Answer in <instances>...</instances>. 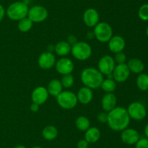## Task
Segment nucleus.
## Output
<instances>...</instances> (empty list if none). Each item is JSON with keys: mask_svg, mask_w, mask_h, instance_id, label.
<instances>
[{"mask_svg": "<svg viewBox=\"0 0 148 148\" xmlns=\"http://www.w3.org/2000/svg\"><path fill=\"white\" fill-rule=\"evenodd\" d=\"M14 148H27V147H26L25 146H24V145H17V146L14 147Z\"/></svg>", "mask_w": 148, "mask_h": 148, "instance_id": "nucleus-37", "label": "nucleus"}, {"mask_svg": "<svg viewBox=\"0 0 148 148\" xmlns=\"http://www.w3.org/2000/svg\"><path fill=\"white\" fill-rule=\"evenodd\" d=\"M98 119L101 123H107V121H108V113H106V112L100 113L98 115Z\"/></svg>", "mask_w": 148, "mask_h": 148, "instance_id": "nucleus-32", "label": "nucleus"}, {"mask_svg": "<svg viewBox=\"0 0 148 148\" xmlns=\"http://www.w3.org/2000/svg\"><path fill=\"white\" fill-rule=\"evenodd\" d=\"M59 105L63 109L70 110L77 104V97L74 92L70 91H62L56 97Z\"/></svg>", "mask_w": 148, "mask_h": 148, "instance_id": "nucleus-5", "label": "nucleus"}, {"mask_svg": "<svg viewBox=\"0 0 148 148\" xmlns=\"http://www.w3.org/2000/svg\"><path fill=\"white\" fill-rule=\"evenodd\" d=\"M126 59H127V57H126V55L124 53V52H118V53H116L115 55V62L118 64H124L125 63Z\"/></svg>", "mask_w": 148, "mask_h": 148, "instance_id": "nucleus-31", "label": "nucleus"}, {"mask_svg": "<svg viewBox=\"0 0 148 148\" xmlns=\"http://www.w3.org/2000/svg\"><path fill=\"white\" fill-rule=\"evenodd\" d=\"M107 123L112 130L120 131L127 129L130 123V117L127 109L116 107L108 112Z\"/></svg>", "mask_w": 148, "mask_h": 148, "instance_id": "nucleus-1", "label": "nucleus"}, {"mask_svg": "<svg viewBox=\"0 0 148 148\" xmlns=\"http://www.w3.org/2000/svg\"><path fill=\"white\" fill-rule=\"evenodd\" d=\"M61 82H62V86H63L64 87H65V88H70V87H72V85L74 84L73 75L71 73L64 75L63 77H62Z\"/></svg>", "mask_w": 148, "mask_h": 148, "instance_id": "nucleus-28", "label": "nucleus"}, {"mask_svg": "<svg viewBox=\"0 0 148 148\" xmlns=\"http://www.w3.org/2000/svg\"><path fill=\"white\" fill-rule=\"evenodd\" d=\"M81 80L85 86L92 89L101 87L104 78L103 75L96 68H87L81 73Z\"/></svg>", "mask_w": 148, "mask_h": 148, "instance_id": "nucleus-2", "label": "nucleus"}, {"mask_svg": "<svg viewBox=\"0 0 148 148\" xmlns=\"http://www.w3.org/2000/svg\"><path fill=\"white\" fill-rule=\"evenodd\" d=\"M72 46L67 41H60L54 46V50L59 56H66L71 52Z\"/></svg>", "mask_w": 148, "mask_h": 148, "instance_id": "nucleus-22", "label": "nucleus"}, {"mask_svg": "<svg viewBox=\"0 0 148 148\" xmlns=\"http://www.w3.org/2000/svg\"><path fill=\"white\" fill-rule=\"evenodd\" d=\"M94 35L100 42H108L113 36L112 28L105 22L98 23L94 28Z\"/></svg>", "mask_w": 148, "mask_h": 148, "instance_id": "nucleus-6", "label": "nucleus"}, {"mask_svg": "<svg viewBox=\"0 0 148 148\" xmlns=\"http://www.w3.org/2000/svg\"><path fill=\"white\" fill-rule=\"evenodd\" d=\"M146 34H147V37H148V26H147V29H146Z\"/></svg>", "mask_w": 148, "mask_h": 148, "instance_id": "nucleus-39", "label": "nucleus"}, {"mask_svg": "<svg viewBox=\"0 0 148 148\" xmlns=\"http://www.w3.org/2000/svg\"><path fill=\"white\" fill-rule=\"evenodd\" d=\"M126 46V42L124 38L120 36H114L111 37L108 41L109 49L114 53L122 52Z\"/></svg>", "mask_w": 148, "mask_h": 148, "instance_id": "nucleus-16", "label": "nucleus"}, {"mask_svg": "<svg viewBox=\"0 0 148 148\" xmlns=\"http://www.w3.org/2000/svg\"><path fill=\"white\" fill-rule=\"evenodd\" d=\"M138 16L143 21L148 20V4H144L140 7L138 11Z\"/></svg>", "mask_w": 148, "mask_h": 148, "instance_id": "nucleus-29", "label": "nucleus"}, {"mask_svg": "<svg viewBox=\"0 0 148 148\" xmlns=\"http://www.w3.org/2000/svg\"><path fill=\"white\" fill-rule=\"evenodd\" d=\"M121 131H122L121 133V141L127 145H135L136 142L140 139L139 132L136 129L127 128Z\"/></svg>", "mask_w": 148, "mask_h": 148, "instance_id": "nucleus-12", "label": "nucleus"}, {"mask_svg": "<svg viewBox=\"0 0 148 148\" xmlns=\"http://www.w3.org/2000/svg\"><path fill=\"white\" fill-rule=\"evenodd\" d=\"M127 65L130 72H132L134 73H141L145 69L144 62L141 59H137V58H132L130 59Z\"/></svg>", "mask_w": 148, "mask_h": 148, "instance_id": "nucleus-19", "label": "nucleus"}, {"mask_svg": "<svg viewBox=\"0 0 148 148\" xmlns=\"http://www.w3.org/2000/svg\"><path fill=\"white\" fill-rule=\"evenodd\" d=\"M49 94L47 89L44 86H38L32 92L31 100L33 103L40 105L46 102L49 97Z\"/></svg>", "mask_w": 148, "mask_h": 148, "instance_id": "nucleus-14", "label": "nucleus"}, {"mask_svg": "<svg viewBox=\"0 0 148 148\" xmlns=\"http://www.w3.org/2000/svg\"><path fill=\"white\" fill-rule=\"evenodd\" d=\"M74 63L67 57H62L56 62V70L62 75L72 73L74 70Z\"/></svg>", "mask_w": 148, "mask_h": 148, "instance_id": "nucleus-11", "label": "nucleus"}, {"mask_svg": "<svg viewBox=\"0 0 148 148\" xmlns=\"http://www.w3.org/2000/svg\"><path fill=\"white\" fill-rule=\"evenodd\" d=\"M135 148H148V139L147 137L140 138L136 142Z\"/></svg>", "mask_w": 148, "mask_h": 148, "instance_id": "nucleus-30", "label": "nucleus"}, {"mask_svg": "<svg viewBox=\"0 0 148 148\" xmlns=\"http://www.w3.org/2000/svg\"><path fill=\"white\" fill-rule=\"evenodd\" d=\"M42 136L46 140H53L58 136L57 129L53 126H46L42 131Z\"/></svg>", "mask_w": 148, "mask_h": 148, "instance_id": "nucleus-23", "label": "nucleus"}, {"mask_svg": "<svg viewBox=\"0 0 148 148\" xmlns=\"http://www.w3.org/2000/svg\"><path fill=\"white\" fill-rule=\"evenodd\" d=\"M88 145H89V143L84 139H81V140H79V142H77V148H88Z\"/></svg>", "mask_w": 148, "mask_h": 148, "instance_id": "nucleus-33", "label": "nucleus"}, {"mask_svg": "<svg viewBox=\"0 0 148 148\" xmlns=\"http://www.w3.org/2000/svg\"><path fill=\"white\" fill-rule=\"evenodd\" d=\"M145 134L146 137L148 139V123L145 126Z\"/></svg>", "mask_w": 148, "mask_h": 148, "instance_id": "nucleus-36", "label": "nucleus"}, {"mask_svg": "<svg viewBox=\"0 0 148 148\" xmlns=\"http://www.w3.org/2000/svg\"><path fill=\"white\" fill-rule=\"evenodd\" d=\"M116 97L113 93H106L101 100L102 107L106 112H110L116 105Z\"/></svg>", "mask_w": 148, "mask_h": 148, "instance_id": "nucleus-17", "label": "nucleus"}, {"mask_svg": "<svg viewBox=\"0 0 148 148\" xmlns=\"http://www.w3.org/2000/svg\"><path fill=\"white\" fill-rule=\"evenodd\" d=\"M130 75V71L126 63L118 64L114 68L112 76L116 82L123 83L127 81Z\"/></svg>", "mask_w": 148, "mask_h": 148, "instance_id": "nucleus-10", "label": "nucleus"}, {"mask_svg": "<svg viewBox=\"0 0 148 148\" xmlns=\"http://www.w3.org/2000/svg\"><path fill=\"white\" fill-rule=\"evenodd\" d=\"M33 23L28 17H26L22 20H19L17 27L20 31L21 32H27L32 28Z\"/></svg>", "mask_w": 148, "mask_h": 148, "instance_id": "nucleus-26", "label": "nucleus"}, {"mask_svg": "<svg viewBox=\"0 0 148 148\" xmlns=\"http://www.w3.org/2000/svg\"><path fill=\"white\" fill-rule=\"evenodd\" d=\"M101 137V131L96 127H90L85 131V139L88 143H95Z\"/></svg>", "mask_w": 148, "mask_h": 148, "instance_id": "nucleus-20", "label": "nucleus"}, {"mask_svg": "<svg viewBox=\"0 0 148 148\" xmlns=\"http://www.w3.org/2000/svg\"><path fill=\"white\" fill-rule=\"evenodd\" d=\"M137 86L141 91L148 90V74L143 73L139 74L137 78Z\"/></svg>", "mask_w": 148, "mask_h": 148, "instance_id": "nucleus-25", "label": "nucleus"}, {"mask_svg": "<svg viewBox=\"0 0 148 148\" xmlns=\"http://www.w3.org/2000/svg\"><path fill=\"white\" fill-rule=\"evenodd\" d=\"M49 15L46 8L40 5H35L29 9L27 17L33 23H41L44 21Z\"/></svg>", "mask_w": 148, "mask_h": 148, "instance_id": "nucleus-8", "label": "nucleus"}, {"mask_svg": "<svg viewBox=\"0 0 148 148\" xmlns=\"http://www.w3.org/2000/svg\"><path fill=\"white\" fill-rule=\"evenodd\" d=\"M75 125L79 130L85 131L90 127V122L85 116H79L75 120Z\"/></svg>", "mask_w": 148, "mask_h": 148, "instance_id": "nucleus-24", "label": "nucleus"}, {"mask_svg": "<svg viewBox=\"0 0 148 148\" xmlns=\"http://www.w3.org/2000/svg\"><path fill=\"white\" fill-rule=\"evenodd\" d=\"M99 13L95 9L89 8L83 14V22L88 27H95L99 23Z\"/></svg>", "mask_w": 148, "mask_h": 148, "instance_id": "nucleus-13", "label": "nucleus"}, {"mask_svg": "<svg viewBox=\"0 0 148 148\" xmlns=\"http://www.w3.org/2000/svg\"><path fill=\"white\" fill-rule=\"evenodd\" d=\"M116 66V62L114 58L110 55H105L100 59L98 62V71L103 75H108L112 74L114 68Z\"/></svg>", "mask_w": 148, "mask_h": 148, "instance_id": "nucleus-9", "label": "nucleus"}, {"mask_svg": "<svg viewBox=\"0 0 148 148\" xmlns=\"http://www.w3.org/2000/svg\"><path fill=\"white\" fill-rule=\"evenodd\" d=\"M6 14V10H4V7L1 4H0V22L4 19Z\"/></svg>", "mask_w": 148, "mask_h": 148, "instance_id": "nucleus-34", "label": "nucleus"}, {"mask_svg": "<svg viewBox=\"0 0 148 148\" xmlns=\"http://www.w3.org/2000/svg\"><path fill=\"white\" fill-rule=\"evenodd\" d=\"M130 118L135 120H142L147 115V110L144 104L140 102H134L127 109Z\"/></svg>", "mask_w": 148, "mask_h": 148, "instance_id": "nucleus-7", "label": "nucleus"}, {"mask_svg": "<svg viewBox=\"0 0 148 148\" xmlns=\"http://www.w3.org/2000/svg\"><path fill=\"white\" fill-rule=\"evenodd\" d=\"M56 64V57L51 52H43L38 58V65L42 69L49 70Z\"/></svg>", "mask_w": 148, "mask_h": 148, "instance_id": "nucleus-15", "label": "nucleus"}, {"mask_svg": "<svg viewBox=\"0 0 148 148\" xmlns=\"http://www.w3.org/2000/svg\"><path fill=\"white\" fill-rule=\"evenodd\" d=\"M101 87L106 93H113V91L116 88V84L114 80L111 78H107V79L103 80Z\"/></svg>", "mask_w": 148, "mask_h": 148, "instance_id": "nucleus-27", "label": "nucleus"}, {"mask_svg": "<svg viewBox=\"0 0 148 148\" xmlns=\"http://www.w3.org/2000/svg\"><path fill=\"white\" fill-rule=\"evenodd\" d=\"M71 52L77 59L83 61L89 59L92 55V48L90 45L85 41L77 42L72 46Z\"/></svg>", "mask_w": 148, "mask_h": 148, "instance_id": "nucleus-4", "label": "nucleus"}, {"mask_svg": "<svg viewBox=\"0 0 148 148\" xmlns=\"http://www.w3.org/2000/svg\"><path fill=\"white\" fill-rule=\"evenodd\" d=\"M93 97L92 89L87 86H83L78 91L77 97V100L83 104H87L91 102Z\"/></svg>", "mask_w": 148, "mask_h": 148, "instance_id": "nucleus-18", "label": "nucleus"}, {"mask_svg": "<svg viewBox=\"0 0 148 148\" xmlns=\"http://www.w3.org/2000/svg\"><path fill=\"white\" fill-rule=\"evenodd\" d=\"M30 110L32 112H37L39 110V105L36 103H32V104L30 105Z\"/></svg>", "mask_w": 148, "mask_h": 148, "instance_id": "nucleus-35", "label": "nucleus"}, {"mask_svg": "<svg viewBox=\"0 0 148 148\" xmlns=\"http://www.w3.org/2000/svg\"><path fill=\"white\" fill-rule=\"evenodd\" d=\"M62 89H63V86L61 81L58 79H53L49 82L47 90L49 94L56 97L62 92Z\"/></svg>", "mask_w": 148, "mask_h": 148, "instance_id": "nucleus-21", "label": "nucleus"}, {"mask_svg": "<svg viewBox=\"0 0 148 148\" xmlns=\"http://www.w3.org/2000/svg\"><path fill=\"white\" fill-rule=\"evenodd\" d=\"M29 8L27 3L24 1H15L7 7L6 14L12 20H19L27 17Z\"/></svg>", "mask_w": 148, "mask_h": 148, "instance_id": "nucleus-3", "label": "nucleus"}, {"mask_svg": "<svg viewBox=\"0 0 148 148\" xmlns=\"http://www.w3.org/2000/svg\"><path fill=\"white\" fill-rule=\"evenodd\" d=\"M32 148H43V147H39V146H35Z\"/></svg>", "mask_w": 148, "mask_h": 148, "instance_id": "nucleus-38", "label": "nucleus"}]
</instances>
